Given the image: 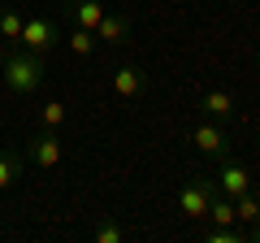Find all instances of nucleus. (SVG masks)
I'll return each instance as SVG.
<instances>
[{
	"label": "nucleus",
	"instance_id": "1",
	"mask_svg": "<svg viewBox=\"0 0 260 243\" xmlns=\"http://www.w3.org/2000/svg\"><path fill=\"white\" fill-rule=\"evenodd\" d=\"M44 56L26 52V48L9 44L5 52H0V78H5V87H9L13 96H35L39 87H44Z\"/></svg>",
	"mask_w": 260,
	"mask_h": 243
},
{
	"label": "nucleus",
	"instance_id": "2",
	"mask_svg": "<svg viewBox=\"0 0 260 243\" xmlns=\"http://www.w3.org/2000/svg\"><path fill=\"white\" fill-rule=\"evenodd\" d=\"M18 48H26V52H35V56H48V52H56V48H61V31H56V22L30 18V13H26V26H22Z\"/></svg>",
	"mask_w": 260,
	"mask_h": 243
},
{
	"label": "nucleus",
	"instance_id": "3",
	"mask_svg": "<svg viewBox=\"0 0 260 243\" xmlns=\"http://www.w3.org/2000/svg\"><path fill=\"white\" fill-rule=\"evenodd\" d=\"M186 139L195 143L200 157H217V161L230 157V135H225V126H221V122H213V117H204L191 135H186Z\"/></svg>",
	"mask_w": 260,
	"mask_h": 243
},
{
	"label": "nucleus",
	"instance_id": "4",
	"mask_svg": "<svg viewBox=\"0 0 260 243\" xmlns=\"http://www.w3.org/2000/svg\"><path fill=\"white\" fill-rule=\"evenodd\" d=\"M217 196V183L213 178H186L182 191H178V204H182V217H204L208 204Z\"/></svg>",
	"mask_w": 260,
	"mask_h": 243
},
{
	"label": "nucleus",
	"instance_id": "5",
	"mask_svg": "<svg viewBox=\"0 0 260 243\" xmlns=\"http://www.w3.org/2000/svg\"><path fill=\"white\" fill-rule=\"evenodd\" d=\"M26 161H35L39 169H56L61 165V157H65V143L56 139L52 131H39V135H30L26 139V152H22Z\"/></svg>",
	"mask_w": 260,
	"mask_h": 243
},
{
	"label": "nucleus",
	"instance_id": "6",
	"mask_svg": "<svg viewBox=\"0 0 260 243\" xmlns=\"http://www.w3.org/2000/svg\"><path fill=\"white\" fill-rule=\"evenodd\" d=\"M217 191L221 196H243V191H251V169L243 165V161H230V157H221V165H217Z\"/></svg>",
	"mask_w": 260,
	"mask_h": 243
},
{
	"label": "nucleus",
	"instance_id": "7",
	"mask_svg": "<svg viewBox=\"0 0 260 243\" xmlns=\"http://www.w3.org/2000/svg\"><path fill=\"white\" fill-rule=\"evenodd\" d=\"M109 83H113V96H121V100H139V96L148 92V74H143L139 66H130V61L113 70Z\"/></svg>",
	"mask_w": 260,
	"mask_h": 243
},
{
	"label": "nucleus",
	"instance_id": "8",
	"mask_svg": "<svg viewBox=\"0 0 260 243\" xmlns=\"http://www.w3.org/2000/svg\"><path fill=\"white\" fill-rule=\"evenodd\" d=\"M61 9L70 13V22H74V26L95 31V26H100V18L109 13V5H104V0H61Z\"/></svg>",
	"mask_w": 260,
	"mask_h": 243
},
{
	"label": "nucleus",
	"instance_id": "9",
	"mask_svg": "<svg viewBox=\"0 0 260 243\" xmlns=\"http://www.w3.org/2000/svg\"><path fill=\"white\" fill-rule=\"evenodd\" d=\"M195 109L204 113V117H213V122H230L234 113H239V109H234V96L225 92V87H208V92L200 96V104H195Z\"/></svg>",
	"mask_w": 260,
	"mask_h": 243
},
{
	"label": "nucleus",
	"instance_id": "10",
	"mask_svg": "<svg viewBox=\"0 0 260 243\" xmlns=\"http://www.w3.org/2000/svg\"><path fill=\"white\" fill-rule=\"evenodd\" d=\"M130 31H135V22H130L126 13H104L100 26H95V39L109 44V48H121V44L130 39Z\"/></svg>",
	"mask_w": 260,
	"mask_h": 243
},
{
	"label": "nucleus",
	"instance_id": "11",
	"mask_svg": "<svg viewBox=\"0 0 260 243\" xmlns=\"http://www.w3.org/2000/svg\"><path fill=\"white\" fill-rule=\"evenodd\" d=\"M22 174H26V157H22L18 148H0V191L18 187Z\"/></svg>",
	"mask_w": 260,
	"mask_h": 243
},
{
	"label": "nucleus",
	"instance_id": "12",
	"mask_svg": "<svg viewBox=\"0 0 260 243\" xmlns=\"http://www.w3.org/2000/svg\"><path fill=\"white\" fill-rule=\"evenodd\" d=\"M22 26H26V13H22L18 5H0V39L18 44V39H22Z\"/></svg>",
	"mask_w": 260,
	"mask_h": 243
},
{
	"label": "nucleus",
	"instance_id": "13",
	"mask_svg": "<svg viewBox=\"0 0 260 243\" xmlns=\"http://www.w3.org/2000/svg\"><path fill=\"white\" fill-rule=\"evenodd\" d=\"M234 217H239L243 226H256V222H260V196H256V191L234 196Z\"/></svg>",
	"mask_w": 260,
	"mask_h": 243
},
{
	"label": "nucleus",
	"instance_id": "14",
	"mask_svg": "<svg viewBox=\"0 0 260 243\" xmlns=\"http://www.w3.org/2000/svg\"><path fill=\"white\" fill-rule=\"evenodd\" d=\"M65 44H70V52H74V56H91L100 39H95V31H87V26H74L70 35H65Z\"/></svg>",
	"mask_w": 260,
	"mask_h": 243
},
{
	"label": "nucleus",
	"instance_id": "15",
	"mask_svg": "<svg viewBox=\"0 0 260 243\" xmlns=\"http://www.w3.org/2000/svg\"><path fill=\"white\" fill-rule=\"evenodd\" d=\"M65 117H70V109H65L61 100H44V109H39V122H44V131H56Z\"/></svg>",
	"mask_w": 260,
	"mask_h": 243
},
{
	"label": "nucleus",
	"instance_id": "16",
	"mask_svg": "<svg viewBox=\"0 0 260 243\" xmlns=\"http://www.w3.org/2000/svg\"><path fill=\"white\" fill-rule=\"evenodd\" d=\"M91 239H95V243H121V239H126V230H121L117 222H109V217H104V222H95Z\"/></svg>",
	"mask_w": 260,
	"mask_h": 243
},
{
	"label": "nucleus",
	"instance_id": "17",
	"mask_svg": "<svg viewBox=\"0 0 260 243\" xmlns=\"http://www.w3.org/2000/svg\"><path fill=\"white\" fill-rule=\"evenodd\" d=\"M247 239H251V243H260V222H256V226H247Z\"/></svg>",
	"mask_w": 260,
	"mask_h": 243
},
{
	"label": "nucleus",
	"instance_id": "18",
	"mask_svg": "<svg viewBox=\"0 0 260 243\" xmlns=\"http://www.w3.org/2000/svg\"><path fill=\"white\" fill-rule=\"evenodd\" d=\"M256 148H260V135H256Z\"/></svg>",
	"mask_w": 260,
	"mask_h": 243
},
{
	"label": "nucleus",
	"instance_id": "19",
	"mask_svg": "<svg viewBox=\"0 0 260 243\" xmlns=\"http://www.w3.org/2000/svg\"><path fill=\"white\" fill-rule=\"evenodd\" d=\"M256 56H260V52H256Z\"/></svg>",
	"mask_w": 260,
	"mask_h": 243
}]
</instances>
